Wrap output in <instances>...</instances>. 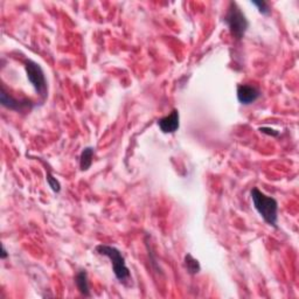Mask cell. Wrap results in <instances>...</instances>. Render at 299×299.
<instances>
[{
	"label": "cell",
	"mask_w": 299,
	"mask_h": 299,
	"mask_svg": "<svg viewBox=\"0 0 299 299\" xmlns=\"http://www.w3.org/2000/svg\"><path fill=\"white\" fill-rule=\"evenodd\" d=\"M183 263H185V268L190 275H196V273H199L200 270H201V265H200L199 261L194 259L191 254H187L185 256Z\"/></svg>",
	"instance_id": "10"
},
{
	"label": "cell",
	"mask_w": 299,
	"mask_h": 299,
	"mask_svg": "<svg viewBox=\"0 0 299 299\" xmlns=\"http://www.w3.org/2000/svg\"><path fill=\"white\" fill-rule=\"evenodd\" d=\"M158 125L164 133H174L179 129V111L177 109L172 110L169 116H165L158 121Z\"/></svg>",
	"instance_id": "7"
},
{
	"label": "cell",
	"mask_w": 299,
	"mask_h": 299,
	"mask_svg": "<svg viewBox=\"0 0 299 299\" xmlns=\"http://www.w3.org/2000/svg\"><path fill=\"white\" fill-rule=\"evenodd\" d=\"M75 283L77 286V290L83 294L84 297H91L89 289V282H88V273L85 270H81L75 277Z\"/></svg>",
	"instance_id": "8"
},
{
	"label": "cell",
	"mask_w": 299,
	"mask_h": 299,
	"mask_svg": "<svg viewBox=\"0 0 299 299\" xmlns=\"http://www.w3.org/2000/svg\"><path fill=\"white\" fill-rule=\"evenodd\" d=\"M25 68H26L28 81H30L33 87H34L35 91L38 93V95L42 98V100H44L48 95V85L43 69L41 68V65L39 63H36L32 60L26 61Z\"/></svg>",
	"instance_id": "4"
},
{
	"label": "cell",
	"mask_w": 299,
	"mask_h": 299,
	"mask_svg": "<svg viewBox=\"0 0 299 299\" xmlns=\"http://www.w3.org/2000/svg\"><path fill=\"white\" fill-rule=\"evenodd\" d=\"M262 93L260 88L252 84H239L237 85V100L241 104L250 105L259 100Z\"/></svg>",
	"instance_id": "6"
},
{
	"label": "cell",
	"mask_w": 299,
	"mask_h": 299,
	"mask_svg": "<svg viewBox=\"0 0 299 299\" xmlns=\"http://www.w3.org/2000/svg\"><path fill=\"white\" fill-rule=\"evenodd\" d=\"M251 4L259 8V12L263 15H269L271 13V8H270L267 2H263V0H262V2H251Z\"/></svg>",
	"instance_id": "11"
},
{
	"label": "cell",
	"mask_w": 299,
	"mask_h": 299,
	"mask_svg": "<svg viewBox=\"0 0 299 299\" xmlns=\"http://www.w3.org/2000/svg\"><path fill=\"white\" fill-rule=\"evenodd\" d=\"M260 131L262 133L269 134V136H273V137H277L278 134H280V132H278V131L273 130V129H270V128H260Z\"/></svg>",
	"instance_id": "13"
},
{
	"label": "cell",
	"mask_w": 299,
	"mask_h": 299,
	"mask_svg": "<svg viewBox=\"0 0 299 299\" xmlns=\"http://www.w3.org/2000/svg\"><path fill=\"white\" fill-rule=\"evenodd\" d=\"M95 152V149L94 147H85L82 151L81 157H80V167L81 171H88L93 164V155Z\"/></svg>",
	"instance_id": "9"
},
{
	"label": "cell",
	"mask_w": 299,
	"mask_h": 299,
	"mask_svg": "<svg viewBox=\"0 0 299 299\" xmlns=\"http://www.w3.org/2000/svg\"><path fill=\"white\" fill-rule=\"evenodd\" d=\"M250 196L255 210L270 226L278 228V202L276 199L265 195L257 187H254L250 192Z\"/></svg>",
	"instance_id": "1"
},
{
	"label": "cell",
	"mask_w": 299,
	"mask_h": 299,
	"mask_svg": "<svg viewBox=\"0 0 299 299\" xmlns=\"http://www.w3.org/2000/svg\"><path fill=\"white\" fill-rule=\"evenodd\" d=\"M7 256H8V254H7V251H6L5 247H4V245H3V254H2V259H3V260H5Z\"/></svg>",
	"instance_id": "14"
},
{
	"label": "cell",
	"mask_w": 299,
	"mask_h": 299,
	"mask_svg": "<svg viewBox=\"0 0 299 299\" xmlns=\"http://www.w3.org/2000/svg\"><path fill=\"white\" fill-rule=\"evenodd\" d=\"M96 252L100 254V255H103L109 257L111 260L112 269L114 276L121 283L126 284L130 281L131 273L129 268L126 267L125 259L124 256L122 255L121 250H118L116 247H112V245H106V244H100L96 247Z\"/></svg>",
	"instance_id": "2"
},
{
	"label": "cell",
	"mask_w": 299,
	"mask_h": 299,
	"mask_svg": "<svg viewBox=\"0 0 299 299\" xmlns=\"http://www.w3.org/2000/svg\"><path fill=\"white\" fill-rule=\"evenodd\" d=\"M224 22L228 26L233 38L237 41L243 39L245 32H247L249 27V21L236 3H229L228 11L226 16H224Z\"/></svg>",
	"instance_id": "3"
},
{
	"label": "cell",
	"mask_w": 299,
	"mask_h": 299,
	"mask_svg": "<svg viewBox=\"0 0 299 299\" xmlns=\"http://www.w3.org/2000/svg\"><path fill=\"white\" fill-rule=\"evenodd\" d=\"M0 102H2L3 106L5 108L13 110V111H25V110H30L33 108V104L30 100H16L10 94H7L5 87L3 85L2 94H0Z\"/></svg>",
	"instance_id": "5"
},
{
	"label": "cell",
	"mask_w": 299,
	"mask_h": 299,
	"mask_svg": "<svg viewBox=\"0 0 299 299\" xmlns=\"http://www.w3.org/2000/svg\"><path fill=\"white\" fill-rule=\"evenodd\" d=\"M47 182L49 187H51L54 192H56V193H59V192L61 191V185H60L59 180H56V178L53 177L51 172H48L47 173Z\"/></svg>",
	"instance_id": "12"
}]
</instances>
